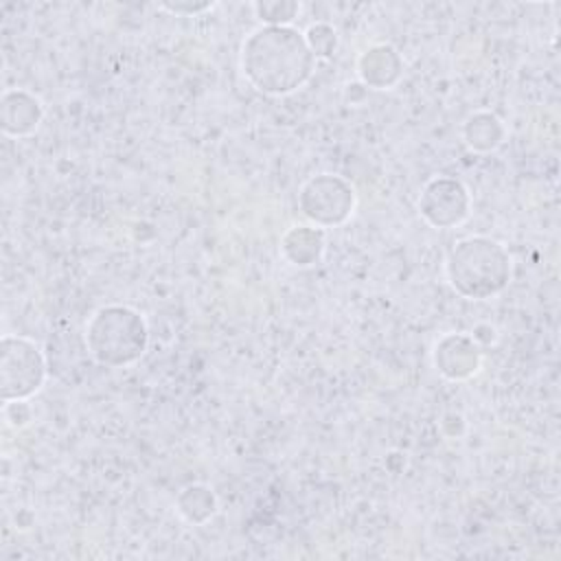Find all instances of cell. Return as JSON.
Returning a JSON list of instances; mask_svg holds the SVG:
<instances>
[{
  "mask_svg": "<svg viewBox=\"0 0 561 561\" xmlns=\"http://www.w3.org/2000/svg\"><path fill=\"white\" fill-rule=\"evenodd\" d=\"M46 379V362L39 346L20 335H4L0 342V390L2 401L33 397Z\"/></svg>",
  "mask_w": 561,
  "mask_h": 561,
  "instance_id": "cell-4",
  "label": "cell"
},
{
  "mask_svg": "<svg viewBox=\"0 0 561 561\" xmlns=\"http://www.w3.org/2000/svg\"><path fill=\"white\" fill-rule=\"evenodd\" d=\"M403 70V61L399 53L388 44L370 46L366 53H362L357 61V72L364 83L375 88H388L392 85Z\"/></svg>",
  "mask_w": 561,
  "mask_h": 561,
  "instance_id": "cell-8",
  "label": "cell"
},
{
  "mask_svg": "<svg viewBox=\"0 0 561 561\" xmlns=\"http://www.w3.org/2000/svg\"><path fill=\"white\" fill-rule=\"evenodd\" d=\"M280 250L294 265H311L324 252V230L311 226H294L283 237Z\"/></svg>",
  "mask_w": 561,
  "mask_h": 561,
  "instance_id": "cell-10",
  "label": "cell"
},
{
  "mask_svg": "<svg viewBox=\"0 0 561 561\" xmlns=\"http://www.w3.org/2000/svg\"><path fill=\"white\" fill-rule=\"evenodd\" d=\"M469 191L454 178H434L419 197V213L434 228H451L469 217Z\"/></svg>",
  "mask_w": 561,
  "mask_h": 561,
  "instance_id": "cell-6",
  "label": "cell"
},
{
  "mask_svg": "<svg viewBox=\"0 0 561 561\" xmlns=\"http://www.w3.org/2000/svg\"><path fill=\"white\" fill-rule=\"evenodd\" d=\"M178 508H180V513H182L188 522L202 524V522H206V519L215 513L217 500H215V495L210 493L208 486H204V484H191V486H186V489L180 493V497H178Z\"/></svg>",
  "mask_w": 561,
  "mask_h": 561,
  "instance_id": "cell-12",
  "label": "cell"
},
{
  "mask_svg": "<svg viewBox=\"0 0 561 561\" xmlns=\"http://www.w3.org/2000/svg\"><path fill=\"white\" fill-rule=\"evenodd\" d=\"M449 285L465 298L484 300L500 294L511 280L508 250L491 237L458 241L445 263Z\"/></svg>",
  "mask_w": 561,
  "mask_h": 561,
  "instance_id": "cell-2",
  "label": "cell"
},
{
  "mask_svg": "<svg viewBox=\"0 0 561 561\" xmlns=\"http://www.w3.org/2000/svg\"><path fill=\"white\" fill-rule=\"evenodd\" d=\"M254 11L267 26H289L300 7L296 2H256Z\"/></svg>",
  "mask_w": 561,
  "mask_h": 561,
  "instance_id": "cell-13",
  "label": "cell"
},
{
  "mask_svg": "<svg viewBox=\"0 0 561 561\" xmlns=\"http://www.w3.org/2000/svg\"><path fill=\"white\" fill-rule=\"evenodd\" d=\"M213 4H193V7H180V4H160V9H167L171 13H199L204 9H210Z\"/></svg>",
  "mask_w": 561,
  "mask_h": 561,
  "instance_id": "cell-15",
  "label": "cell"
},
{
  "mask_svg": "<svg viewBox=\"0 0 561 561\" xmlns=\"http://www.w3.org/2000/svg\"><path fill=\"white\" fill-rule=\"evenodd\" d=\"M300 210L318 228L346 221L355 208V188L340 175L320 173L305 182L298 195Z\"/></svg>",
  "mask_w": 561,
  "mask_h": 561,
  "instance_id": "cell-5",
  "label": "cell"
},
{
  "mask_svg": "<svg viewBox=\"0 0 561 561\" xmlns=\"http://www.w3.org/2000/svg\"><path fill=\"white\" fill-rule=\"evenodd\" d=\"M11 96L18 107H13V103L2 96V129L9 136H26L42 121V103L24 90H11Z\"/></svg>",
  "mask_w": 561,
  "mask_h": 561,
  "instance_id": "cell-9",
  "label": "cell"
},
{
  "mask_svg": "<svg viewBox=\"0 0 561 561\" xmlns=\"http://www.w3.org/2000/svg\"><path fill=\"white\" fill-rule=\"evenodd\" d=\"M305 39H307L311 53L316 55V59L331 57L337 46V35H335L333 26H329V24H311L305 33Z\"/></svg>",
  "mask_w": 561,
  "mask_h": 561,
  "instance_id": "cell-14",
  "label": "cell"
},
{
  "mask_svg": "<svg viewBox=\"0 0 561 561\" xmlns=\"http://www.w3.org/2000/svg\"><path fill=\"white\" fill-rule=\"evenodd\" d=\"M482 362V353L473 337L462 333H449L438 340L434 348V364L447 379L460 381L471 377Z\"/></svg>",
  "mask_w": 561,
  "mask_h": 561,
  "instance_id": "cell-7",
  "label": "cell"
},
{
  "mask_svg": "<svg viewBox=\"0 0 561 561\" xmlns=\"http://www.w3.org/2000/svg\"><path fill=\"white\" fill-rule=\"evenodd\" d=\"M85 344L99 364L118 368L142 357L149 344V331L136 309L105 305L88 320Z\"/></svg>",
  "mask_w": 561,
  "mask_h": 561,
  "instance_id": "cell-3",
  "label": "cell"
},
{
  "mask_svg": "<svg viewBox=\"0 0 561 561\" xmlns=\"http://www.w3.org/2000/svg\"><path fill=\"white\" fill-rule=\"evenodd\" d=\"M465 142L473 151H493L504 140V125L491 112H478L465 123Z\"/></svg>",
  "mask_w": 561,
  "mask_h": 561,
  "instance_id": "cell-11",
  "label": "cell"
},
{
  "mask_svg": "<svg viewBox=\"0 0 561 561\" xmlns=\"http://www.w3.org/2000/svg\"><path fill=\"white\" fill-rule=\"evenodd\" d=\"M305 33L291 26H261L241 46L245 79L265 94H289L309 81L316 68Z\"/></svg>",
  "mask_w": 561,
  "mask_h": 561,
  "instance_id": "cell-1",
  "label": "cell"
}]
</instances>
